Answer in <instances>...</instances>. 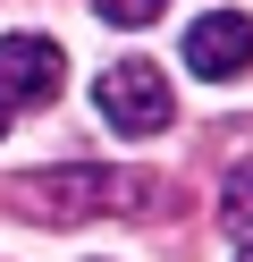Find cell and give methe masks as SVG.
I'll return each instance as SVG.
<instances>
[{
    "mask_svg": "<svg viewBox=\"0 0 253 262\" xmlns=\"http://www.w3.org/2000/svg\"><path fill=\"white\" fill-rule=\"evenodd\" d=\"M17 220H51V228H76V220H101V211H118V220H144L152 203H160V186L152 178H127V169H34L9 186Z\"/></svg>",
    "mask_w": 253,
    "mask_h": 262,
    "instance_id": "1",
    "label": "cell"
},
{
    "mask_svg": "<svg viewBox=\"0 0 253 262\" xmlns=\"http://www.w3.org/2000/svg\"><path fill=\"white\" fill-rule=\"evenodd\" d=\"M93 102H101V119L118 127V136H160L169 127V68H152V59H118V68H101V85H93Z\"/></svg>",
    "mask_w": 253,
    "mask_h": 262,
    "instance_id": "2",
    "label": "cell"
},
{
    "mask_svg": "<svg viewBox=\"0 0 253 262\" xmlns=\"http://www.w3.org/2000/svg\"><path fill=\"white\" fill-rule=\"evenodd\" d=\"M59 76H67V59H59L51 34H9V42H0V110L59 102Z\"/></svg>",
    "mask_w": 253,
    "mask_h": 262,
    "instance_id": "3",
    "label": "cell"
},
{
    "mask_svg": "<svg viewBox=\"0 0 253 262\" xmlns=\"http://www.w3.org/2000/svg\"><path fill=\"white\" fill-rule=\"evenodd\" d=\"M186 68L194 76H245L253 68V17L245 9H211L186 26Z\"/></svg>",
    "mask_w": 253,
    "mask_h": 262,
    "instance_id": "4",
    "label": "cell"
},
{
    "mask_svg": "<svg viewBox=\"0 0 253 262\" xmlns=\"http://www.w3.org/2000/svg\"><path fill=\"white\" fill-rule=\"evenodd\" d=\"M219 220H228L236 237H253V161L228 169V186H219Z\"/></svg>",
    "mask_w": 253,
    "mask_h": 262,
    "instance_id": "5",
    "label": "cell"
},
{
    "mask_svg": "<svg viewBox=\"0 0 253 262\" xmlns=\"http://www.w3.org/2000/svg\"><path fill=\"white\" fill-rule=\"evenodd\" d=\"M93 9H101L110 26H152V17L169 9V0H93Z\"/></svg>",
    "mask_w": 253,
    "mask_h": 262,
    "instance_id": "6",
    "label": "cell"
},
{
    "mask_svg": "<svg viewBox=\"0 0 253 262\" xmlns=\"http://www.w3.org/2000/svg\"><path fill=\"white\" fill-rule=\"evenodd\" d=\"M0 136H9V110H0Z\"/></svg>",
    "mask_w": 253,
    "mask_h": 262,
    "instance_id": "7",
    "label": "cell"
},
{
    "mask_svg": "<svg viewBox=\"0 0 253 262\" xmlns=\"http://www.w3.org/2000/svg\"><path fill=\"white\" fill-rule=\"evenodd\" d=\"M236 262H253V254H236Z\"/></svg>",
    "mask_w": 253,
    "mask_h": 262,
    "instance_id": "8",
    "label": "cell"
}]
</instances>
